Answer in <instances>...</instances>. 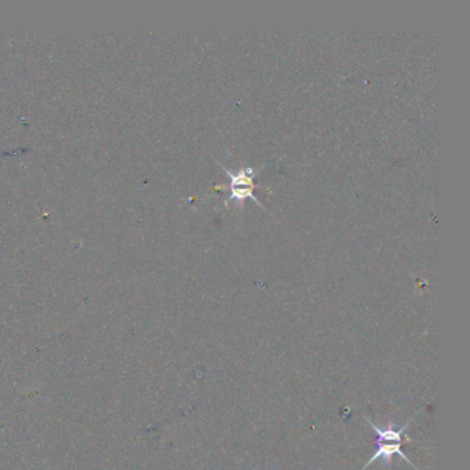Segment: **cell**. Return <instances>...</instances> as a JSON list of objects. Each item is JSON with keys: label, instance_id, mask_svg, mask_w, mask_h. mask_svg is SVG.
<instances>
[{"label": "cell", "instance_id": "cell-1", "mask_svg": "<svg viewBox=\"0 0 470 470\" xmlns=\"http://www.w3.org/2000/svg\"><path fill=\"white\" fill-rule=\"evenodd\" d=\"M366 421L376 433V453L373 455V458H370V461L363 467V469L360 470L367 469L371 464H374L379 460H383L386 461V464H389L393 455H398L403 461L408 462L411 467L415 468V465L410 461V458H407V455L403 453V435L410 428L412 419L407 422L404 426H401L398 430H394L392 426H387V428L378 426L370 418H366Z\"/></svg>", "mask_w": 470, "mask_h": 470}, {"label": "cell", "instance_id": "cell-2", "mask_svg": "<svg viewBox=\"0 0 470 470\" xmlns=\"http://www.w3.org/2000/svg\"><path fill=\"white\" fill-rule=\"evenodd\" d=\"M222 169L225 170L226 176L230 180V194L228 201H236L237 204H243L244 200L251 199L254 201H257L261 205V201L254 196V189L257 188V185L254 184V178L257 177V174L260 173V169H254V167H244L236 171L228 170L225 166H222Z\"/></svg>", "mask_w": 470, "mask_h": 470}]
</instances>
